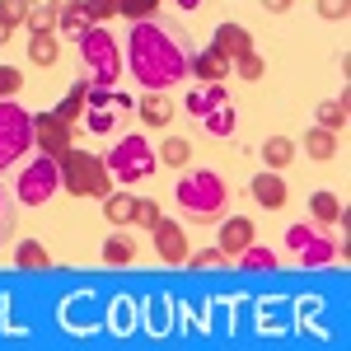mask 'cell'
Here are the masks:
<instances>
[{"instance_id":"cell-1","label":"cell","mask_w":351,"mask_h":351,"mask_svg":"<svg viewBox=\"0 0 351 351\" xmlns=\"http://www.w3.org/2000/svg\"><path fill=\"white\" fill-rule=\"evenodd\" d=\"M188 56L192 47H183V38L155 19H141L127 33V71L145 94H169L173 84L188 80Z\"/></svg>"},{"instance_id":"cell-2","label":"cell","mask_w":351,"mask_h":351,"mask_svg":"<svg viewBox=\"0 0 351 351\" xmlns=\"http://www.w3.org/2000/svg\"><path fill=\"white\" fill-rule=\"evenodd\" d=\"M173 202L197 225H220L225 211H230V188H225V178L211 173V169H188L178 178V188H173Z\"/></svg>"},{"instance_id":"cell-3","label":"cell","mask_w":351,"mask_h":351,"mask_svg":"<svg viewBox=\"0 0 351 351\" xmlns=\"http://www.w3.org/2000/svg\"><path fill=\"white\" fill-rule=\"evenodd\" d=\"M104 164H108L112 183H122V188H136V183H145V178H155V169H160V155H155V145L145 141L141 132L122 136L117 145H112L108 155H104Z\"/></svg>"},{"instance_id":"cell-4","label":"cell","mask_w":351,"mask_h":351,"mask_svg":"<svg viewBox=\"0 0 351 351\" xmlns=\"http://www.w3.org/2000/svg\"><path fill=\"white\" fill-rule=\"evenodd\" d=\"M56 164H61V192H71V197H99V202L112 192V173L99 155L71 145Z\"/></svg>"},{"instance_id":"cell-5","label":"cell","mask_w":351,"mask_h":351,"mask_svg":"<svg viewBox=\"0 0 351 351\" xmlns=\"http://www.w3.org/2000/svg\"><path fill=\"white\" fill-rule=\"evenodd\" d=\"M80 56H84V66L94 71V84H108V89L127 71V56H122V47L112 43V33L104 24H89L80 33Z\"/></svg>"},{"instance_id":"cell-6","label":"cell","mask_w":351,"mask_h":351,"mask_svg":"<svg viewBox=\"0 0 351 351\" xmlns=\"http://www.w3.org/2000/svg\"><path fill=\"white\" fill-rule=\"evenodd\" d=\"M24 150H33V117L14 99H0V173L24 160Z\"/></svg>"},{"instance_id":"cell-7","label":"cell","mask_w":351,"mask_h":351,"mask_svg":"<svg viewBox=\"0 0 351 351\" xmlns=\"http://www.w3.org/2000/svg\"><path fill=\"white\" fill-rule=\"evenodd\" d=\"M52 192H61V164H56L52 155H38L33 164L19 169V178H14V197H19V206H47Z\"/></svg>"},{"instance_id":"cell-8","label":"cell","mask_w":351,"mask_h":351,"mask_svg":"<svg viewBox=\"0 0 351 351\" xmlns=\"http://www.w3.org/2000/svg\"><path fill=\"white\" fill-rule=\"evenodd\" d=\"M286 248L300 258V267H328L332 263V239L319 234L314 225H291L286 230Z\"/></svg>"},{"instance_id":"cell-9","label":"cell","mask_w":351,"mask_h":351,"mask_svg":"<svg viewBox=\"0 0 351 351\" xmlns=\"http://www.w3.org/2000/svg\"><path fill=\"white\" fill-rule=\"evenodd\" d=\"M33 145H38L43 155L61 160V155L75 145V132H71V122H61L56 112H38V117H33Z\"/></svg>"},{"instance_id":"cell-10","label":"cell","mask_w":351,"mask_h":351,"mask_svg":"<svg viewBox=\"0 0 351 351\" xmlns=\"http://www.w3.org/2000/svg\"><path fill=\"white\" fill-rule=\"evenodd\" d=\"M150 239H155V253H160L169 267H183V263H188V234H183V225L160 220V225L150 230Z\"/></svg>"},{"instance_id":"cell-11","label":"cell","mask_w":351,"mask_h":351,"mask_svg":"<svg viewBox=\"0 0 351 351\" xmlns=\"http://www.w3.org/2000/svg\"><path fill=\"white\" fill-rule=\"evenodd\" d=\"M211 52L225 56V61L234 66L243 52H253V33H248L243 24H216V33H211Z\"/></svg>"},{"instance_id":"cell-12","label":"cell","mask_w":351,"mask_h":351,"mask_svg":"<svg viewBox=\"0 0 351 351\" xmlns=\"http://www.w3.org/2000/svg\"><path fill=\"white\" fill-rule=\"evenodd\" d=\"M248 197H253V202H258L263 211H281L291 192H286V178H281L276 169H267V173H258V178L248 183Z\"/></svg>"},{"instance_id":"cell-13","label":"cell","mask_w":351,"mask_h":351,"mask_svg":"<svg viewBox=\"0 0 351 351\" xmlns=\"http://www.w3.org/2000/svg\"><path fill=\"white\" fill-rule=\"evenodd\" d=\"M188 75H197L202 84H216V80H225V75H230V61H225V56H216L211 47H202V52L188 56Z\"/></svg>"},{"instance_id":"cell-14","label":"cell","mask_w":351,"mask_h":351,"mask_svg":"<svg viewBox=\"0 0 351 351\" xmlns=\"http://www.w3.org/2000/svg\"><path fill=\"white\" fill-rule=\"evenodd\" d=\"M248 243H253V220L230 216L225 225H220V248H225V258H239Z\"/></svg>"},{"instance_id":"cell-15","label":"cell","mask_w":351,"mask_h":351,"mask_svg":"<svg viewBox=\"0 0 351 351\" xmlns=\"http://www.w3.org/2000/svg\"><path fill=\"white\" fill-rule=\"evenodd\" d=\"M173 104H169V94H145L141 104H136V117L145 122V127H169L173 122Z\"/></svg>"},{"instance_id":"cell-16","label":"cell","mask_w":351,"mask_h":351,"mask_svg":"<svg viewBox=\"0 0 351 351\" xmlns=\"http://www.w3.org/2000/svg\"><path fill=\"white\" fill-rule=\"evenodd\" d=\"M220 104H230V94H225V80L192 89V94H188V108H183V112H192V117H206V112L220 108Z\"/></svg>"},{"instance_id":"cell-17","label":"cell","mask_w":351,"mask_h":351,"mask_svg":"<svg viewBox=\"0 0 351 351\" xmlns=\"http://www.w3.org/2000/svg\"><path fill=\"white\" fill-rule=\"evenodd\" d=\"M202 127H206V136L225 141V136H234V127H239V112H234V104H220V108H211L202 117Z\"/></svg>"},{"instance_id":"cell-18","label":"cell","mask_w":351,"mask_h":351,"mask_svg":"<svg viewBox=\"0 0 351 351\" xmlns=\"http://www.w3.org/2000/svg\"><path fill=\"white\" fill-rule=\"evenodd\" d=\"M84 108H89V75H80V80L71 84V94H66L52 112L61 117V122H75V112H84Z\"/></svg>"},{"instance_id":"cell-19","label":"cell","mask_w":351,"mask_h":351,"mask_svg":"<svg viewBox=\"0 0 351 351\" xmlns=\"http://www.w3.org/2000/svg\"><path fill=\"white\" fill-rule=\"evenodd\" d=\"M104 263H108V267H132L136 263V239L132 234H108V239H104Z\"/></svg>"},{"instance_id":"cell-20","label":"cell","mask_w":351,"mask_h":351,"mask_svg":"<svg viewBox=\"0 0 351 351\" xmlns=\"http://www.w3.org/2000/svg\"><path fill=\"white\" fill-rule=\"evenodd\" d=\"M309 216L319 220V225H337V220L347 216V206L337 202V192H314L309 197Z\"/></svg>"},{"instance_id":"cell-21","label":"cell","mask_w":351,"mask_h":351,"mask_svg":"<svg viewBox=\"0 0 351 351\" xmlns=\"http://www.w3.org/2000/svg\"><path fill=\"white\" fill-rule=\"evenodd\" d=\"M132 216H136L132 192H108V197H104V220H108V225H132Z\"/></svg>"},{"instance_id":"cell-22","label":"cell","mask_w":351,"mask_h":351,"mask_svg":"<svg viewBox=\"0 0 351 351\" xmlns=\"http://www.w3.org/2000/svg\"><path fill=\"white\" fill-rule=\"evenodd\" d=\"M56 56H61V43L52 33H28V61L33 66H56Z\"/></svg>"},{"instance_id":"cell-23","label":"cell","mask_w":351,"mask_h":351,"mask_svg":"<svg viewBox=\"0 0 351 351\" xmlns=\"http://www.w3.org/2000/svg\"><path fill=\"white\" fill-rule=\"evenodd\" d=\"M14 267H24V271H47V267H52V253H47L43 243L24 239L19 248H14Z\"/></svg>"},{"instance_id":"cell-24","label":"cell","mask_w":351,"mask_h":351,"mask_svg":"<svg viewBox=\"0 0 351 351\" xmlns=\"http://www.w3.org/2000/svg\"><path fill=\"white\" fill-rule=\"evenodd\" d=\"M347 108H351V94H342V99H328V104H319V127L324 132H342L347 127Z\"/></svg>"},{"instance_id":"cell-25","label":"cell","mask_w":351,"mask_h":351,"mask_svg":"<svg viewBox=\"0 0 351 351\" xmlns=\"http://www.w3.org/2000/svg\"><path fill=\"white\" fill-rule=\"evenodd\" d=\"M304 155H309V160H332V155H337V132H324V127H314V132L304 136Z\"/></svg>"},{"instance_id":"cell-26","label":"cell","mask_w":351,"mask_h":351,"mask_svg":"<svg viewBox=\"0 0 351 351\" xmlns=\"http://www.w3.org/2000/svg\"><path fill=\"white\" fill-rule=\"evenodd\" d=\"M14 225H19V197L14 188H0V243L14 239Z\"/></svg>"},{"instance_id":"cell-27","label":"cell","mask_w":351,"mask_h":351,"mask_svg":"<svg viewBox=\"0 0 351 351\" xmlns=\"http://www.w3.org/2000/svg\"><path fill=\"white\" fill-rule=\"evenodd\" d=\"M291 160H295V141L291 136H271L267 145H263V164L267 169H286Z\"/></svg>"},{"instance_id":"cell-28","label":"cell","mask_w":351,"mask_h":351,"mask_svg":"<svg viewBox=\"0 0 351 351\" xmlns=\"http://www.w3.org/2000/svg\"><path fill=\"white\" fill-rule=\"evenodd\" d=\"M89 24H94V19L84 14V0H80V5H66V10L56 14V28H61V38H80Z\"/></svg>"},{"instance_id":"cell-29","label":"cell","mask_w":351,"mask_h":351,"mask_svg":"<svg viewBox=\"0 0 351 351\" xmlns=\"http://www.w3.org/2000/svg\"><path fill=\"white\" fill-rule=\"evenodd\" d=\"M155 155H160V164H169V169H183V164L192 160V145L183 141V136H169V141H164Z\"/></svg>"},{"instance_id":"cell-30","label":"cell","mask_w":351,"mask_h":351,"mask_svg":"<svg viewBox=\"0 0 351 351\" xmlns=\"http://www.w3.org/2000/svg\"><path fill=\"white\" fill-rule=\"evenodd\" d=\"M239 258H243L239 267H248V271H276V267H281V263H276V253H271V248H258V243H248Z\"/></svg>"},{"instance_id":"cell-31","label":"cell","mask_w":351,"mask_h":351,"mask_svg":"<svg viewBox=\"0 0 351 351\" xmlns=\"http://www.w3.org/2000/svg\"><path fill=\"white\" fill-rule=\"evenodd\" d=\"M89 117H84V127L94 136H108V132H117V122H122V112H112V104L108 108H84Z\"/></svg>"},{"instance_id":"cell-32","label":"cell","mask_w":351,"mask_h":351,"mask_svg":"<svg viewBox=\"0 0 351 351\" xmlns=\"http://www.w3.org/2000/svg\"><path fill=\"white\" fill-rule=\"evenodd\" d=\"M230 75H239V80H263V75H267V61H263V56L258 52H243L239 61H234V66H230Z\"/></svg>"},{"instance_id":"cell-33","label":"cell","mask_w":351,"mask_h":351,"mask_svg":"<svg viewBox=\"0 0 351 351\" xmlns=\"http://www.w3.org/2000/svg\"><path fill=\"white\" fill-rule=\"evenodd\" d=\"M56 14H61V10H56V5H47V0H43V5H33V10H28V33H52V28H56Z\"/></svg>"},{"instance_id":"cell-34","label":"cell","mask_w":351,"mask_h":351,"mask_svg":"<svg viewBox=\"0 0 351 351\" xmlns=\"http://www.w3.org/2000/svg\"><path fill=\"white\" fill-rule=\"evenodd\" d=\"M117 14H127L132 24H141V19H155L160 14V0H122V10Z\"/></svg>"},{"instance_id":"cell-35","label":"cell","mask_w":351,"mask_h":351,"mask_svg":"<svg viewBox=\"0 0 351 351\" xmlns=\"http://www.w3.org/2000/svg\"><path fill=\"white\" fill-rule=\"evenodd\" d=\"M28 10H33V0H0V19H5L10 28L28 24Z\"/></svg>"},{"instance_id":"cell-36","label":"cell","mask_w":351,"mask_h":351,"mask_svg":"<svg viewBox=\"0 0 351 351\" xmlns=\"http://www.w3.org/2000/svg\"><path fill=\"white\" fill-rule=\"evenodd\" d=\"M183 267H197V271H206V267H225V248H202V253H188V263Z\"/></svg>"},{"instance_id":"cell-37","label":"cell","mask_w":351,"mask_h":351,"mask_svg":"<svg viewBox=\"0 0 351 351\" xmlns=\"http://www.w3.org/2000/svg\"><path fill=\"white\" fill-rule=\"evenodd\" d=\"M117 10H122V0H84V14H89L94 24H108Z\"/></svg>"},{"instance_id":"cell-38","label":"cell","mask_w":351,"mask_h":351,"mask_svg":"<svg viewBox=\"0 0 351 351\" xmlns=\"http://www.w3.org/2000/svg\"><path fill=\"white\" fill-rule=\"evenodd\" d=\"M164 220V211L155 206V202H136V216H132V225H145V230H155Z\"/></svg>"},{"instance_id":"cell-39","label":"cell","mask_w":351,"mask_h":351,"mask_svg":"<svg viewBox=\"0 0 351 351\" xmlns=\"http://www.w3.org/2000/svg\"><path fill=\"white\" fill-rule=\"evenodd\" d=\"M19 89H24V75L14 66H0V99H14Z\"/></svg>"},{"instance_id":"cell-40","label":"cell","mask_w":351,"mask_h":351,"mask_svg":"<svg viewBox=\"0 0 351 351\" xmlns=\"http://www.w3.org/2000/svg\"><path fill=\"white\" fill-rule=\"evenodd\" d=\"M319 14H324L328 24H342L351 14V0H319Z\"/></svg>"},{"instance_id":"cell-41","label":"cell","mask_w":351,"mask_h":351,"mask_svg":"<svg viewBox=\"0 0 351 351\" xmlns=\"http://www.w3.org/2000/svg\"><path fill=\"white\" fill-rule=\"evenodd\" d=\"M291 5H295V0H263V10H271V14H286Z\"/></svg>"},{"instance_id":"cell-42","label":"cell","mask_w":351,"mask_h":351,"mask_svg":"<svg viewBox=\"0 0 351 351\" xmlns=\"http://www.w3.org/2000/svg\"><path fill=\"white\" fill-rule=\"evenodd\" d=\"M10 33H14V28H10V24H5V19H0V47L10 43Z\"/></svg>"},{"instance_id":"cell-43","label":"cell","mask_w":351,"mask_h":351,"mask_svg":"<svg viewBox=\"0 0 351 351\" xmlns=\"http://www.w3.org/2000/svg\"><path fill=\"white\" fill-rule=\"evenodd\" d=\"M197 5H202V0H178V10H183V14H188V10H197Z\"/></svg>"},{"instance_id":"cell-44","label":"cell","mask_w":351,"mask_h":351,"mask_svg":"<svg viewBox=\"0 0 351 351\" xmlns=\"http://www.w3.org/2000/svg\"><path fill=\"white\" fill-rule=\"evenodd\" d=\"M47 5H56V10H66V5H80V0H47Z\"/></svg>"}]
</instances>
